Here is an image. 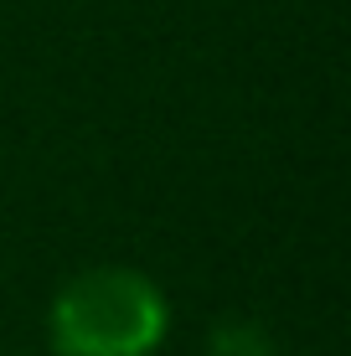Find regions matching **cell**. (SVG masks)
Masks as SVG:
<instances>
[{
	"label": "cell",
	"instance_id": "1",
	"mask_svg": "<svg viewBox=\"0 0 351 356\" xmlns=\"http://www.w3.org/2000/svg\"><path fill=\"white\" fill-rule=\"evenodd\" d=\"M165 289L124 264L83 268L47 305V346L57 356H155L165 346Z\"/></svg>",
	"mask_w": 351,
	"mask_h": 356
},
{
	"label": "cell",
	"instance_id": "2",
	"mask_svg": "<svg viewBox=\"0 0 351 356\" xmlns=\"http://www.w3.org/2000/svg\"><path fill=\"white\" fill-rule=\"evenodd\" d=\"M207 356H279V346L253 321H222L207 336Z\"/></svg>",
	"mask_w": 351,
	"mask_h": 356
}]
</instances>
